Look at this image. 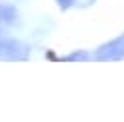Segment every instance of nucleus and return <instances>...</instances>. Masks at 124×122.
Listing matches in <instances>:
<instances>
[{"instance_id": "20e7f679", "label": "nucleus", "mask_w": 124, "mask_h": 122, "mask_svg": "<svg viewBox=\"0 0 124 122\" xmlns=\"http://www.w3.org/2000/svg\"><path fill=\"white\" fill-rule=\"evenodd\" d=\"M87 60H93V58H91V52L85 50V48H76V50H72V52H68L64 56H58V62H74V64H78V62H87Z\"/></svg>"}, {"instance_id": "423d86ee", "label": "nucleus", "mask_w": 124, "mask_h": 122, "mask_svg": "<svg viewBox=\"0 0 124 122\" xmlns=\"http://www.w3.org/2000/svg\"><path fill=\"white\" fill-rule=\"evenodd\" d=\"M97 0H76V4H74V8H89V6H93Z\"/></svg>"}, {"instance_id": "f03ea898", "label": "nucleus", "mask_w": 124, "mask_h": 122, "mask_svg": "<svg viewBox=\"0 0 124 122\" xmlns=\"http://www.w3.org/2000/svg\"><path fill=\"white\" fill-rule=\"evenodd\" d=\"M91 58L97 62H118L124 60V33H120L118 37L99 45L93 52Z\"/></svg>"}, {"instance_id": "7ed1b4c3", "label": "nucleus", "mask_w": 124, "mask_h": 122, "mask_svg": "<svg viewBox=\"0 0 124 122\" xmlns=\"http://www.w3.org/2000/svg\"><path fill=\"white\" fill-rule=\"evenodd\" d=\"M21 25V12L12 0H0V27L14 29Z\"/></svg>"}, {"instance_id": "f257e3e1", "label": "nucleus", "mask_w": 124, "mask_h": 122, "mask_svg": "<svg viewBox=\"0 0 124 122\" xmlns=\"http://www.w3.org/2000/svg\"><path fill=\"white\" fill-rule=\"evenodd\" d=\"M31 58V45L12 37L8 29L0 27V62H27Z\"/></svg>"}, {"instance_id": "39448f33", "label": "nucleus", "mask_w": 124, "mask_h": 122, "mask_svg": "<svg viewBox=\"0 0 124 122\" xmlns=\"http://www.w3.org/2000/svg\"><path fill=\"white\" fill-rule=\"evenodd\" d=\"M54 2H56L58 10H62V12H66V10L74 8V4H76V0H54Z\"/></svg>"}]
</instances>
